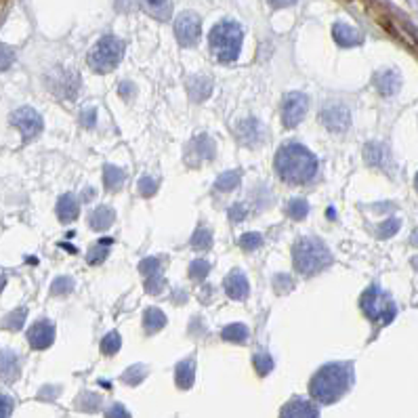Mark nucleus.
Here are the masks:
<instances>
[{
    "mask_svg": "<svg viewBox=\"0 0 418 418\" xmlns=\"http://www.w3.org/2000/svg\"><path fill=\"white\" fill-rule=\"evenodd\" d=\"M124 57V42L116 36H103L86 55V63L97 74H107L118 67Z\"/></svg>",
    "mask_w": 418,
    "mask_h": 418,
    "instance_id": "obj_5",
    "label": "nucleus"
},
{
    "mask_svg": "<svg viewBox=\"0 0 418 418\" xmlns=\"http://www.w3.org/2000/svg\"><path fill=\"white\" fill-rule=\"evenodd\" d=\"M147 368L145 366H130L124 375H122V381L126 383V385H137V383H141L143 379H145V372Z\"/></svg>",
    "mask_w": 418,
    "mask_h": 418,
    "instance_id": "obj_36",
    "label": "nucleus"
},
{
    "mask_svg": "<svg viewBox=\"0 0 418 418\" xmlns=\"http://www.w3.org/2000/svg\"><path fill=\"white\" fill-rule=\"evenodd\" d=\"M13 406L15 402L8 396H0V418H6L13 414Z\"/></svg>",
    "mask_w": 418,
    "mask_h": 418,
    "instance_id": "obj_43",
    "label": "nucleus"
},
{
    "mask_svg": "<svg viewBox=\"0 0 418 418\" xmlns=\"http://www.w3.org/2000/svg\"><path fill=\"white\" fill-rule=\"evenodd\" d=\"M11 124L21 130V137H23L25 143L36 139L42 133V126H44L42 116L36 109H32V107H19L17 112H13L11 114Z\"/></svg>",
    "mask_w": 418,
    "mask_h": 418,
    "instance_id": "obj_8",
    "label": "nucleus"
},
{
    "mask_svg": "<svg viewBox=\"0 0 418 418\" xmlns=\"http://www.w3.org/2000/svg\"><path fill=\"white\" fill-rule=\"evenodd\" d=\"M238 244H240V248H242V250L252 252V250H257V248L263 244V238H261V234H257V231H248V234L240 236Z\"/></svg>",
    "mask_w": 418,
    "mask_h": 418,
    "instance_id": "obj_31",
    "label": "nucleus"
},
{
    "mask_svg": "<svg viewBox=\"0 0 418 418\" xmlns=\"http://www.w3.org/2000/svg\"><path fill=\"white\" fill-rule=\"evenodd\" d=\"M271 6H276V8H284V6H292L297 0H267Z\"/></svg>",
    "mask_w": 418,
    "mask_h": 418,
    "instance_id": "obj_45",
    "label": "nucleus"
},
{
    "mask_svg": "<svg viewBox=\"0 0 418 418\" xmlns=\"http://www.w3.org/2000/svg\"><path fill=\"white\" fill-rule=\"evenodd\" d=\"M240 135H242V139L246 141V143H250V139L252 137H259V133H261V124L257 122V120H252V118H248V120H244L242 124H240Z\"/></svg>",
    "mask_w": 418,
    "mask_h": 418,
    "instance_id": "obj_32",
    "label": "nucleus"
},
{
    "mask_svg": "<svg viewBox=\"0 0 418 418\" xmlns=\"http://www.w3.org/2000/svg\"><path fill=\"white\" fill-rule=\"evenodd\" d=\"M25 316H27V309L21 307V309H15L13 314H8L4 320H2V328L6 330H19L25 322Z\"/></svg>",
    "mask_w": 418,
    "mask_h": 418,
    "instance_id": "obj_30",
    "label": "nucleus"
},
{
    "mask_svg": "<svg viewBox=\"0 0 418 418\" xmlns=\"http://www.w3.org/2000/svg\"><path fill=\"white\" fill-rule=\"evenodd\" d=\"M141 4L158 21H168L170 19V13H173V2L170 0H141Z\"/></svg>",
    "mask_w": 418,
    "mask_h": 418,
    "instance_id": "obj_20",
    "label": "nucleus"
},
{
    "mask_svg": "<svg viewBox=\"0 0 418 418\" xmlns=\"http://www.w3.org/2000/svg\"><path fill=\"white\" fill-rule=\"evenodd\" d=\"M282 417H292V418H318L320 417V410L303 400V398H292L284 408H282Z\"/></svg>",
    "mask_w": 418,
    "mask_h": 418,
    "instance_id": "obj_13",
    "label": "nucleus"
},
{
    "mask_svg": "<svg viewBox=\"0 0 418 418\" xmlns=\"http://www.w3.org/2000/svg\"><path fill=\"white\" fill-rule=\"evenodd\" d=\"M80 215V204L76 200V196L72 194H63L59 200H57V217L61 223H69V221H76Z\"/></svg>",
    "mask_w": 418,
    "mask_h": 418,
    "instance_id": "obj_17",
    "label": "nucleus"
},
{
    "mask_svg": "<svg viewBox=\"0 0 418 418\" xmlns=\"http://www.w3.org/2000/svg\"><path fill=\"white\" fill-rule=\"evenodd\" d=\"M383 160H387V149L379 143L366 145V162L370 166H383Z\"/></svg>",
    "mask_w": 418,
    "mask_h": 418,
    "instance_id": "obj_27",
    "label": "nucleus"
},
{
    "mask_svg": "<svg viewBox=\"0 0 418 418\" xmlns=\"http://www.w3.org/2000/svg\"><path fill=\"white\" fill-rule=\"evenodd\" d=\"M19 372H21L19 358L13 351H0V381L15 383L19 379Z\"/></svg>",
    "mask_w": 418,
    "mask_h": 418,
    "instance_id": "obj_15",
    "label": "nucleus"
},
{
    "mask_svg": "<svg viewBox=\"0 0 418 418\" xmlns=\"http://www.w3.org/2000/svg\"><path fill=\"white\" fill-rule=\"evenodd\" d=\"M286 213H288V217H290L292 221H303V219L309 215V204H307V200H303V198H295V200L288 202Z\"/></svg>",
    "mask_w": 418,
    "mask_h": 418,
    "instance_id": "obj_26",
    "label": "nucleus"
},
{
    "mask_svg": "<svg viewBox=\"0 0 418 418\" xmlns=\"http://www.w3.org/2000/svg\"><path fill=\"white\" fill-rule=\"evenodd\" d=\"M88 221H90V227H93L95 231H105V229H109V227L114 225L116 213H114L112 206H99V208L90 215Z\"/></svg>",
    "mask_w": 418,
    "mask_h": 418,
    "instance_id": "obj_19",
    "label": "nucleus"
},
{
    "mask_svg": "<svg viewBox=\"0 0 418 418\" xmlns=\"http://www.w3.org/2000/svg\"><path fill=\"white\" fill-rule=\"evenodd\" d=\"M252 364H255V370L259 372V377H267V375L274 370V358H271L267 351H259V353H255Z\"/></svg>",
    "mask_w": 418,
    "mask_h": 418,
    "instance_id": "obj_28",
    "label": "nucleus"
},
{
    "mask_svg": "<svg viewBox=\"0 0 418 418\" xmlns=\"http://www.w3.org/2000/svg\"><path fill=\"white\" fill-rule=\"evenodd\" d=\"M276 170L282 181L292 185L309 183L318 173V158L301 143H288L278 149Z\"/></svg>",
    "mask_w": 418,
    "mask_h": 418,
    "instance_id": "obj_2",
    "label": "nucleus"
},
{
    "mask_svg": "<svg viewBox=\"0 0 418 418\" xmlns=\"http://www.w3.org/2000/svg\"><path fill=\"white\" fill-rule=\"evenodd\" d=\"M72 288H74V280L63 276V278H57V280L50 284V295H67Z\"/></svg>",
    "mask_w": 418,
    "mask_h": 418,
    "instance_id": "obj_38",
    "label": "nucleus"
},
{
    "mask_svg": "<svg viewBox=\"0 0 418 418\" xmlns=\"http://www.w3.org/2000/svg\"><path fill=\"white\" fill-rule=\"evenodd\" d=\"M246 217V208H244V204H236V206H231V210H229V219L231 221H242Z\"/></svg>",
    "mask_w": 418,
    "mask_h": 418,
    "instance_id": "obj_44",
    "label": "nucleus"
},
{
    "mask_svg": "<svg viewBox=\"0 0 418 418\" xmlns=\"http://www.w3.org/2000/svg\"><path fill=\"white\" fill-rule=\"evenodd\" d=\"M166 316L160 311V309H147L145 311V316H143V326H145V332L147 335H154V332H158V330H162L164 326H166Z\"/></svg>",
    "mask_w": 418,
    "mask_h": 418,
    "instance_id": "obj_23",
    "label": "nucleus"
},
{
    "mask_svg": "<svg viewBox=\"0 0 418 418\" xmlns=\"http://www.w3.org/2000/svg\"><path fill=\"white\" fill-rule=\"evenodd\" d=\"M208 271H210V263L204 259H198L189 265V278H194V280H204L208 276Z\"/></svg>",
    "mask_w": 418,
    "mask_h": 418,
    "instance_id": "obj_37",
    "label": "nucleus"
},
{
    "mask_svg": "<svg viewBox=\"0 0 418 418\" xmlns=\"http://www.w3.org/2000/svg\"><path fill=\"white\" fill-rule=\"evenodd\" d=\"M13 61H15V53H13V48L2 44V46H0V72L8 69V67L13 65Z\"/></svg>",
    "mask_w": 418,
    "mask_h": 418,
    "instance_id": "obj_42",
    "label": "nucleus"
},
{
    "mask_svg": "<svg viewBox=\"0 0 418 418\" xmlns=\"http://www.w3.org/2000/svg\"><path fill=\"white\" fill-rule=\"evenodd\" d=\"M221 337H223L225 341H229V343H240V345H244V343L248 341V328H246L244 324H229V326L223 328Z\"/></svg>",
    "mask_w": 418,
    "mask_h": 418,
    "instance_id": "obj_24",
    "label": "nucleus"
},
{
    "mask_svg": "<svg viewBox=\"0 0 418 418\" xmlns=\"http://www.w3.org/2000/svg\"><path fill=\"white\" fill-rule=\"evenodd\" d=\"M139 271H141L145 278H147V276H154V274L160 271V261L154 259V257H147V259H143V261L139 263Z\"/></svg>",
    "mask_w": 418,
    "mask_h": 418,
    "instance_id": "obj_39",
    "label": "nucleus"
},
{
    "mask_svg": "<svg viewBox=\"0 0 418 418\" xmlns=\"http://www.w3.org/2000/svg\"><path fill=\"white\" fill-rule=\"evenodd\" d=\"M240 181H242V173H240V170H227V173H223V175L217 179L215 187H217L219 191H231V189H236V187L240 185Z\"/></svg>",
    "mask_w": 418,
    "mask_h": 418,
    "instance_id": "obj_25",
    "label": "nucleus"
},
{
    "mask_svg": "<svg viewBox=\"0 0 418 418\" xmlns=\"http://www.w3.org/2000/svg\"><path fill=\"white\" fill-rule=\"evenodd\" d=\"M124 179H126V175H124L122 168H118L114 164H105L103 166V185H105V189L118 191L124 185Z\"/></svg>",
    "mask_w": 418,
    "mask_h": 418,
    "instance_id": "obj_21",
    "label": "nucleus"
},
{
    "mask_svg": "<svg viewBox=\"0 0 418 418\" xmlns=\"http://www.w3.org/2000/svg\"><path fill=\"white\" fill-rule=\"evenodd\" d=\"M107 417H128V412H126L124 408H120V404H116V408H114V410H109V412H107Z\"/></svg>",
    "mask_w": 418,
    "mask_h": 418,
    "instance_id": "obj_47",
    "label": "nucleus"
},
{
    "mask_svg": "<svg viewBox=\"0 0 418 418\" xmlns=\"http://www.w3.org/2000/svg\"><path fill=\"white\" fill-rule=\"evenodd\" d=\"M242 40H244V32L236 21H221L208 34L210 50L223 63H231L240 57Z\"/></svg>",
    "mask_w": 418,
    "mask_h": 418,
    "instance_id": "obj_4",
    "label": "nucleus"
},
{
    "mask_svg": "<svg viewBox=\"0 0 418 418\" xmlns=\"http://www.w3.org/2000/svg\"><path fill=\"white\" fill-rule=\"evenodd\" d=\"M360 309L370 322H379L383 326L391 324L398 316V307L393 299L377 284L364 290V295L360 297Z\"/></svg>",
    "mask_w": 418,
    "mask_h": 418,
    "instance_id": "obj_6",
    "label": "nucleus"
},
{
    "mask_svg": "<svg viewBox=\"0 0 418 418\" xmlns=\"http://www.w3.org/2000/svg\"><path fill=\"white\" fill-rule=\"evenodd\" d=\"M196 379V362L194 360H183L175 368V381L181 389H191Z\"/></svg>",
    "mask_w": 418,
    "mask_h": 418,
    "instance_id": "obj_18",
    "label": "nucleus"
},
{
    "mask_svg": "<svg viewBox=\"0 0 418 418\" xmlns=\"http://www.w3.org/2000/svg\"><path fill=\"white\" fill-rule=\"evenodd\" d=\"M107 255H109V248L103 246V240H101L99 244H95V246L88 250L86 261H88V265H99V263H103V261L107 259Z\"/></svg>",
    "mask_w": 418,
    "mask_h": 418,
    "instance_id": "obj_34",
    "label": "nucleus"
},
{
    "mask_svg": "<svg viewBox=\"0 0 418 418\" xmlns=\"http://www.w3.org/2000/svg\"><path fill=\"white\" fill-rule=\"evenodd\" d=\"M351 385H353L351 364H326L314 375L309 383V393L318 404L330 406L339 402L351 389Z\"/></svg>",
    "mask_w": 418,
    "mask_h": 418,
    "instance_id": "obj_1",
    "label": "nucleus"
},
{
    "mask_svg": "<svg viewBox=\"0 0 418 418\" xmlns=\"http://www.w3.org/2000/svg\"><path fill=\"white\" fill-rule=\"evenodd\" d=\"M292 257L297 271H301L303 276H316L332 265L330 250L324 242L316 238H299L292 248Z\"/></svg>",
    "mask_w": 418,
    "mask_h": 418,
    "instance_id": "obj_3",
    "label": "nucleus"
},
{
    "mask_svg": "<svg viewBox=\"0 0 418 418\" xmlns=\"http://www.w3.org/2000/svg\"><path fill=\"white\" fill-rule=\"evenodd\" d=\"M27 341L32 349H48L55 341V326L48 320H40L36 322L29 330H27Z\"/></svg>",
    "mask_w": 418,
    "mask_h": 418,
    "instance_id": "obj_11",
    "label": "nucleus"
},
{
    "mask_svg": "<svg viewBox=\"0 0 418 418\" xmlns=\"http://www.w3.org/2000/svg\"><path fill=\"white\" fill-rule=\"evenodd\" d=\"M135 88H133V84L130 82H122L120 84V93L124 95V99H130V93H133Z\"/></svg>",
    "mask_w": 418,
    "mask_h": 418,
    "instance_id": "obj_46",
    "label": "nucleus"
},
{
    "mask_svg": "<svg viewBox=\"0 0 418 418\" xmlns=\"http://www.w3.org/2000/svg\"><path fill=\"white\" fill-rule=\"evenodd\" d=\"M332 36H335L337 44H339V46H343V48H349V46L362 44V40H364V36H362L356 27H351V25H347V23H335V27H332Z\"/></svg>",
    "mask_w": 418,
    "mask_h": 418,
    "instance_id": "obj_16",
    "label": "nucleus"
},
{
    "mask_svg": "<svg viewBox=\"0 0 418 418\" xmlns=\"http://www.w3.org/2000/svg\"><path fill=\"white\" fill-rule=\"evenodd\" d=\"M189 149H191V151H196L200 160H213V158H215V143L210 141V137H208V135H200V137H196V139L191 141Z\"/></svg>",
    "mask_w": 418,
    "mask_h": 418,
    "instance_id": "obj_22",
    "label": "nucleus"
},
{
    "mask_svg": "<svg viewBox=\"0 0 418 418\" xmlns=\"http://www.w3.org/2000/svg\"><path fill=\"white\" fill-rule=\"evenodd\" d=\"M309 109V99L303 93H288L282 101V122L286 128H295L303 122Z\"/></svg>",
    "mask_w": 418,
    "mask_h": 418,
    "instance_id": "obj_9",
    "label": "nucleus"
},
{
    "mask_svg": "<svg viewBox=\"0 0 418 418\" xmlns=\"http://www.w3.org/2000/svg\"><path fill=\"white\" fill-rule=\"evenodd\" d=\"M156 189H158V183H156L151 177H143V179L139 181V194H141L143 198H151V196L156 194Z\"/></svg>",
    "mask_w": 418,
    "mask_h": 418,
    "instance_id": "obj_40",
    "label": "nucleus"
},
{
    "mask_svg": "<svg viewBox=\"0 0 418 418\" xmlns=\"http://www.w3.org/2000/svg\"><path fill=\"white\" fill-rule=\"evenodd\" d=\"M191 246L196 250H208L213 246V234L208 229H198L191 238Z\"/></svg>",
    "mask_w": 418,
    "mask_h": 418,
    "instance_id": "obj_33",
    "label": "nucleus"
},
{
    "mask_svg": "<svg viewBox=\"0 0 418 418\" xmlns=\"http://www.w3.org/2000/svg\"><path fill=\"white\" fill-rule=\"evenodd\" d=\"M225 292L229 299L234 301H246L248 295H250V284L246 280V276L242 271H234L225 278Z\"/></svg>",
    "mask_w": 418,
    "mask_h": 418,
    "instance_id": "obj_12",
    "label": "nucleus"
},
{
    "mask_svg": "<svg viewBox=\"0 0 418 418\" xmlns=\"http://www.w3.org/2000/svg\"><path fill=\"white\" fill-rule=\"evenodd\" d=\"M375 84L379 88L381 95L389 97V95H396L402 86V78L396 69H381L377 76H375Z\"/></svg>",
    "mask_w": 418,
    "mask_h": 418,
    "instance_id": "obj_14",
    "label": "nucleus"
},
{
    "mask_svg": "<svg viewBox=\"0 0 418 418\" xmlns=\"http://www.w3.org/2000/svg\"><path fill=\"white\" fill-rule=\"evenodd\" d=\"M120 347H122V339H120V335H118L116 330L107 332V335L103 337V341H101V351H103V356H114V353L120 351Z\"/></svg>",
    "mask_w": 418,
    "mask_h": 418,
    "instance_id": "obj_29",
    "label": "nucleus"
},
{
    "mask_svg": "<svg viewBox=\"0 0 418 418\" xmlns=\"http://www.w3.org/2000/svg\"><path fill=\"white\" fill-rule=\"evenodd\" d=\"M320 122L332 133H345L351 124V114L345 105H330L320 112Z\"/></svg>",
    "mask_w": 418,
    "mask_h": 418,
    "instance_id": "obj_10",
    "label": "nucleus"
},
{
    "mask_svg": "<svg viewBox=\"0 0 418 418\" xmlns=\"http://www.w3.org/2000/svg\"><path fill=\"white\" fill-rule=\"evenodd\" d=\"M145 288L149 295H160L162 288H164V280L160 278V271L154 274V276H147V282H145Z\"/></svg>",
    "mask_w": 418,
    "mask_h": 418,
    "instance_id": "obj_41",
    "label": "nucleus"
},
{
    "mask_svg": "<svg viewBox=\"0 0 418 418\" xmlns=\"http://www.w3.org/2000/svg\"><path fill=\"white\" fill-rule=\"evenodd\" d=\"M400 227H402V221H400V219H389V221H385L383 225H379L377 236H379L381 240H387V238L396 236V234L400 231Z\"/></svg>",
    "mask_w": 418,
    "mask_h": 418,
    "instance_id": "obj_35",
    "label": "nucleus"
},
{
    "mask_svg": "<svg viewBox=\"0 0 418 418\" xmlns=\"http://www.w3.org/2000/svg\"><path fill=\"white\" fill-rule=\"evenodd\" d=\"M175 36H177V42L185 48H191L200 42L202 38V21L196 13L187 11V13H181L175 21Z\"/></svg>",
    "mask_w": 418,
    "mask_h": 418,
    "instance_id": "obj_7",
    "label": "nucleus"
}]
</instances>
